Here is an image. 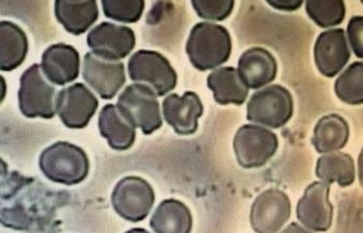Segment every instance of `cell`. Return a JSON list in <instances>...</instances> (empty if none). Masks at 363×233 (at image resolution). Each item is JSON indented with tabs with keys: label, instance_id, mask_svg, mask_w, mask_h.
<instances>
[{
	"label": "cell",
	"instance_id": "6da1fadb",
	"mask_svg": "<svg viewBox=\"0 0 363 233\" xmlns=\"http://www.w3.org/2000/svg\"><path fill=\"white\" fill-rule=\"evenodd\" d=\"M69 198L67 192L51 189L35 177L9 170L0 158V225L4 227L30 233L51 232L57 211Z\"/></svg>",
	"mask_w": 363,
	"mask_h": 233
},
{
	"label": "cell",
	"instance_id": "7a4b0ae2",
	"mask_svg": "<svg viewBox=\"0 0 363 233\" xmlns=\"http://www.w3.org/2000/svg\"><path fill=\"white\" fill-rule=\"evenodd\" d=\"M190 63L200 72H207L226 63L232 55V38L223 25L199 23L192 28L186 42Z\"/></svg>",
	"mask_w": 363,
	"mask_h": 233
},
{
	"label": "cell",
	"instance_id": "3957f363",
	"mask_svg": "<svg viewBox=\"0 0 363 233\" xmlns=\"http://www.w3.org/2000/svg\"><path fill=\"white\" fill-rule=\"evenodd\" d=\"M38 164L49 181L65 186L82 183L89 172V160L84 149L66 141L45 149Z\"/></svg>",
	"mask_w": 363,
	"mask_h": 233
},
{
	"label": "cell",
	"instance_id": "277c9868",
	"mask_svg": "<svg viewBox=\"0 0 363 233\" xmlns=\"http://www.w3.org/2000/svg\"><path fill=\"white\" fill-rule=\"evenodd\" d=\"M116 106L125 120L144 135H151L163 125L157 95L147 85L134 83L125 87Z\"/></svg>",
	"mask_w": 363,
	"mask_h": 233
},
{
	"label": "cell",
	"instance_id": "5b68a950",
	"mask_svg": "<svg viewBox=\"0 0 363 233\" xmlns=\"http://www.w3.org/2000/svg\"><path fill=\"white\" fill-rule=\"evenodd\" d=\"M128 72L133 82L145 83L159 97L174 91L178 74L170 62L157 51L140 50L130 57Z\"/></svg>",
	"mask_w": 363,
	"mask_h": 233
},
{
	"label": "cell",
	"instance_id": "8992f818",
	"mask_svg": "<svg viewBox=\"0 0 363 233\" xmlns=\"http://www.w3.org/2000/svg\"><path fill=\"white\" fill-rule=\"evenodd\" d=\"M294 115V99L287 89L271 85L256 91L247 106V119L271 128L286 125Z\"/></svg>",
	"mask_w": 363,
	"mask_h": 233
},
{
	"label": "cell",
	"instance_id": "52a82bcc",
	"mask_svg": "<svg viewBox=\"0 0 363 233\" xmlns=\"http://www.w3.org/2000/svg\"><path fill=\"white\" fill-rule=\"evenodd\" d=\"M55 89L40 72V65L33 64L21 76L18 106L21 114L27 118L52 119L55 110Z\"/></svg>",
	"mask_w": 363,
	"mask_h": 233
},
{
	"label": "cell",
	"instance_id": "ba28073f",
	"mask_svg": "<svg viewBox=\"0 0 363 233\" xmlns=\"http://www.w3.org/2000/svg\"><path fill=\"white\" fill-rule=\"evenodd\" d=\"M233 145L241 168H262L277 153L279 138L268 128L247 124L237 130Z\"/></svg>",
	"mask_w": 363,
	"mask_h": 233
},
{
	"label": "cell",
	"instance_id": "9c48e42d",
	"mask_svg": "<svg viewBox=\"0 0 363 233\" xmlns=\"http://www.w3.org/2000/svg\"><path fill=\"white\" fill-rule=\"evenodd\" d=\"M155 203V190L142 177H125L113 190V208L119 217L132 223L144 221Z\"/></svg>",
	"mask_w": 363,
	"mask_h": 233
},
{
	"label": "cell",
	"instance_id": "30bf717a",
	"mask_svg": "<svg viewBox=\"0 0 363 233\" xmlns=\"http://www.w3.org/2000/svg\"><path fill=\"white\" fill-rule=\"evenodd\" d=\"M86 42L96 57L114 62L125 59L132 52L136 38L131 28L104 21L89 31Z\"/></svg>",
	"mask_w": 363,
	"mask_h": 233
},
{
	"label": "cell",
	"instance_id": "8fae6325",
	"mask_svg": "<svg viewBox=\"0 0 363 233\" xmlns=\"http://www.w3.org/2000/svg\"><path fill=\"white\" fill-rule=\"evenodd\" d=\"M98 106L97 98L83 83L62 89L55 99V110L64 125L76 130L89 125Z\"/></svg>",
	"mask_w": 363,
	"mask_h": 233
},
{
	"label": "cell",
	"instance_id": "7c38bea8",
	"mask_svg": "<svg viewBox=\"0 0 363 233\" xmlns=\"http://www.w3.org/2000/svg\"><path fill=\"white\" fill-rule=\"evenodd\" d=\"M291 215V203L284 191L269 189L256 198L252 205V228L256 233H279Z\"/></svg>",
	"mask_w": 363,
	"mask_h": 233
},
{
	"label": "cell",
	"instance_id": "4fadbf2b",
	"mask_svg": "<svg viewBox=\"0 0 363 233\" xmlns=\"http://www.w3.org/2000/svg\"><path fill=\"white\" fill-rule=\"evenodd\" d=\"M330 185L315 181L305 190L296 206V217L302 225L315 232H326L333 224L334 207L330 202Z\"/></svg>",
	"mask_w": 363,
	"mask_h": 233
},
{
	"label": "cell",
	"instance_id": "5bb4252c",
	"mask_svg": "<svg viewBox=\"0 0 363 233\" xmlns=\"http://www.w3.org/2000/svg\"><path fill=\"white\" fill-rule=\"evenodd\" d=\"M83 78L104 100H111L125 84V65L96 57L91 52L84 55Z\"/></svg>",
	"mask_w": 363,
	"mask_h": 233
},
{
	"label": "cell",
	"instance_id": "9a60e30c",
	"mask_svg": "<svg viewBox=\"0 0 363 233\" xmlns=\"http://www.w3.org/2000/svg\"><path fill=\"white\" fill-rule=\"evenodd\" d=\"M315 63L323 76L334 78L351 59L349 42L343 29L322 32L313 48Z\"/></svg>",
	"mask_w": 363,
	"mask_h": 233
},
{
	"label": "cell",
	"instance_id": "2e32d148",
	"mask_svg": "<svg viewBox=\"0 0 363 233\" xmlns=\"http://www.w3.org/2000/svg\"><path fill=\"white\" fill-rule=\"evenodd\" d=\"M204 108L200 97L194 91H186L182 97L172 93L163 101V115L174 132L183 136L194 134L198 130L199 118Z\"/></svg>",
	"mask_w": 363,
	"mask_h": 233
},
{
	"label": "cell",
	"instance_id": "e0dca14e",
	"mask_svg": "<svg viewBox=\"0 0 363 233\" xmlns=\"http://www.w3.org/2000/svg\"><path fill=\"white\" fill-rule=\"evenodd\" d=\"M40 68L49 82L64 86L79 78L80 55L70 45H51L43 53Z\"/></svg>",
	"mask_w": 363,
	"mask_h": 233
},
{
	"label": "cell",
	"instance_id": "ac0fdd59",
	"mask_svg": "<svg viewBox=\"0 0 363 233\" xmlns=\"http://www.w3.org/2000/svg\"><path fill=\"white\" fill-rule=\"evenodd\" d=\"M237 72L247 89H259L277 78V59L267 49L253 47L241 55Z\"/></svg>",
	"mask_w": 363,
	"mask_h": 233
},
{
	"label": "cell",
	"instance_id": "d6986e66",
	"mask_svg": "<svg viewBox=\"0 0 363 233\" xmlns=\"http://www.w3.org/2000/svg\"><path fill=\"white\" fill-rule=\"evenodd\" d=\"M55 14L68 33L81 35L97 21L99 10L95 0H57Z\"/></svg>",
	"mask_w": 363,
	"mask_h": 233
},
{
	"label": "cell",
	"instance_id": "ffe728a7",
	"mask_svg": "<svg viewBox=\"0 0 363 233\" xmlns=\"http://www.w3.org/2000/svg\"><path fill=\"white\" fill-rule=\"evenodd\" d=\"M100 134L115 151H127L135 142V127L121 114L114 104H106L98 119Z\"/></svg>",
	"mask_w": 363,
	"mask_h": 233
},
{
	"label": "cell",
	"instance_id": "44dd1931",
	"mask_svg": "<svg viewBox=\"0 0 363 233\" xmlns=\"http://www.w3.org/2000/svg\"><path fill=\"white\" fill-rule=\"evenodd\" d=\"M207 86L213 91L215 101L220 106H242L249 96V89L234 67H221L207 76Z\"/></svg>",
	"mask_w": 363,
	"mask_h": 233
},
{
	"label": "cell",
	"instance_id": "7402d4cb",
	"mask_svg": "<svg viewBox=\"0 0 363 233\" xmlns=\"http://www.w3.org/2000/svg\"><path fill=\"white\" fill-rule=\"evenodd\" d=\"M29 51L27 34L16 23L0 21V70L12 72L25 62Z\"/></svg>",
	"mask_w": 363,
	"mask_h": 233
},
{
	"label": "cell",
	"instance_id": "603a6c76",
	"mask_svg": "<svg viewBox=\"0 0 363 233\" xmlns=\"http://www.w3.org/2000/svg\"><path fill=\"white\" fill-rule=\"evenodd\" d=\"M150 227L155 233H190L191 212L180 200L174 198L163 200L151 217Z\"/></svg>",
	"mask_w": 363,
	"mask_h": 233
},
{
	"label": "cell",
	"instance_id": "cb8c5ba5",
	"mask_svg": "<svg viewBox=\"0 0 363 233\" xmlns=\"http://www.w3.org/2000/svg\"><path fill=\"white\" fill-rule=\"evenodd\" d=\"M349 123L337 114L321 118L313 130V144L320 154L334 153L347 145Z\"/></svg>",
	"mask_w": 363,
	"mask_h": 233
},
{
	"label": "cell",
	"instance_id": "d4e9b609",
	"mask_svg": "<svg viewBox=\"0 0 363 233\" xmlns=\"http://www.w3.org/2000/svg\"><path fill=\"white\" fill-rule=\"evenodd\" d=\"M315 175L328 185L337 183L340 187H349L355 181V162L349 154L330 153L319 158Z\"/></svg>",
	"mask_w": 363,
	"mask_h": 233
},
{
	"label": "cell",
	"instance_id": "484cf974",
	"mask_svg": "<svg viewBox=\"0 0 363 233\" xmlns=\"http://www.w3.org/2000/svg\"><path fill=\"white\" fill-rule=\"evenodd\" d=\"M337 97L349 106L363 103V63L351 64L335 83Z\"/></svg>",
	"mask_w": 363,
	"mask_h": 233
},
{
	"label": "cell",
	"instance_id": "4316f807",
	"mask_svg": "<svg viewBox=\"0 0 363 233\" xmlns=\"http://www.w3.org/2000/svg\"><path fill=\"white\" fill-rule=\"evenodd\" d=\"M308 16L321 28H332L345 21V1L342 0H308L306 1Z\"/></svg>",
	"mask_w": 363,
	"mask_h": 233
},
{
	"label": "cell",
	"instance_id": "83f0119b",
	"mask_svg": "<svg viewBox=\"0 0 363 233\" xmlns=\"http://www.w3.org/2000/svg\"><path fill=\"white\" fill-rule=\"evenodd\" d=\"M101 4L104 15L119 23H138L145 10L144 0H102Z\"/></svg>",
	"mask_w": 363,
	"mask_h": 233
},
{
	"label": "cell",
	"instance_id": "f1b7e54d",
	"mask_svg": "<svg viewBox=\"0 0 363 233\" xmlns=\"http://www.w3.org/2000/svg\"><path fill=\"white\" fill-rule=\"evenodd\" d=\"M192 6L201 18L221 21L232 14L234 0H192Z\"/></svg>",
	"mask_w": 363,
	"mask_h": 233
},
{
	"label": "cell",
	"instance_id": "f546056e",
	"mask_svg": "<svg viewBox=\"0 0 363 233\" xmlns=\"http://www.w3.org/2000/svg\"><path fill=\"white\" fill-rule=\"evenodd\" d=\"M347 36L350 46L353 49L356 57H363V17L354 16L347 25ZM347 40V42H349Z\"/></svg>",
	"mask_w": 363,
	"mask_h": 233
},
{
	"label": "cell",
	"instance_id": "4dcf8cb0",
	"mask_svg": "<svg viewBox=\"0 0 363 233\" xmlns=\"http://www.w3.org/2000/svg\"><path fill=\"white\" fill-rule=\"evenodd\" d=\"M267 2L273 8L286 12L298 10L303 4L302 0H268Z\"/></svg>",
	"mask_w": 363,
	"mask_h": 233
},
{
	"label": "cell",
	"instance_id": "1f68e13d",
	"mask_svg": "<svg viewBox=\"0 0 363 233\" xmlns=\"http://www.w3.org/2000/svg\"><path fill=\"white\" fill-rule=\"evenodd\" d=\"M281 233H313L305 229L298 223H291L288 227H286Z\"/></svg>",
	"mask_w": 363,
	"mask_h": 233
},
{
	"label": "cell",
	"instance_id": "d6a6232c",
	"mask_svg": "<svg viewBox=\"0 0 363 233\" xmlns=\"http://www.w3.org/2000/svg\"><path fill=\"white\" fill-rule=\"evenodd\" d=\"M6 96V82L4 76L0 74V104L4 102Z\"/></svg>",
	"mask_w": 363,
	"mask_h": 233
},
{
	"label": "cell",
	"instance_id": "836d02e7",
	"mask_svg": "<svg viewBox=\"0 0 363 233\" xmlns=\"http://www.w3.org/2000/svg\"><path fill=\"white\" fill-rule=\"evenodd\" d=\"M125 233H150L147 232L146 229H143V228H133V229L129 230V232Z\"/></svg>",
	"mask_w": 363,
	"mask_h": 233
}]
</instances>
